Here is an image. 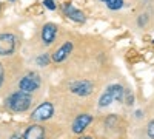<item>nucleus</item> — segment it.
I'll return each mask as SVG.
<instances>
[{"label":"nucleus","mask_w":154,"mask_h":139,"mask_svg":"<svg viewBox=\"0 0 154 139\" xmlns=\"http://www.w3.org/2000/svg\"><path fill=\"white\" fill-rule=\"evenodd\" d=\"M9 2H16V0H9Z\"/></svg>","instance_id":"23"},{"label":"nucleus","mask_w":154,"mask_h":139,"mask_svg":"<svg viewBox=\"0 0 154 139\" xmlns=\"http://www.w3.org/2000/svg\"><path fill=\"white\" fill-rule=\"evenodd\" d=\"M69 91L75 96H80V97H86L89 94L94 93V84L88 79H79V81H74L68 85Z\"/></svg>","instance_id":"3"},{"label":"nucleus","mask_w":154,"mask_h":139,"mask_svg":"<svg viewBox=\"0 0 154 139\" xmlns=\"http://www.w3.org/2000/svg\"><path fill=\"white\" fill-rule=\"evenodd\" d=\"M123 100H125V104H126V105H133V104H134V94H133L130 90H126V88H125Z\"/></svg>","instance_id":"14"},{"label":"nucleus","mask_w":154,"mask_h":139,"mask_svg":"<svg viewBox=\"0 0 154 139\" xmlns=\"http://www.w3.org/2000/svg\"><path fill=\"white\" fill-rule=\"evenodd\" d=\"M0 8H2V5H0Z\"/></svg>","instance_id":"24"},{"label":"nucleus","mask_w":154,"mask_h":139,"mask_svg":"<svg viewBox=\"0 0 154 139\" xmlns=\"http://www.w3.org/2000/svg\"><path fill=\"white\" fill-rule=\"evenodd\" d=\"M142 116H143V113L140 111V110H139V111H136V118H142Z\"/></svg>","instance_id":"19"},{"label":"nucleus","mask_w":154,"mask_h":139,"mask_svg":"<svg viewBox=\"0 0 154 139\" xmlns=\"http://www.w3.org/2000/svg\"><path fill=\"white\" fill-rule=\"evenodd\" d=\"M146 134H148L149 139H154V119L149 121L148 125H146Z\"/></svg>","instance_id":"15"},{"label":"nucleus","mask_w":154,"mask_h":139,"mask_svg":"<svg viewBox=\"0 0 154 139\" xmlns=\"http://www.w3.org/2000/svg\"><path fill=\"white\" fill-rule=\"evenodd\" d=\"M23 139H45V127L43 125H38V124H34V125H29V127L25 130Z\"/></svg>","instance_id":"10"},{"label":"nucleus","mask_w":154,"mask_h":139,"mask_svg":"<svg viewBox=\"0 0 154 139\" xmlns=\"http://www.w3.org/2000/svg\"><path fill=\"white\" fill-rule=\"evenodd\" d=\"M6 107L14 113H23L32 105V96L25 91H14L6 97Z\"/></svg>","instance_id":"1"},{"label":"nucleus","mask_w":154,"mask_h":139,"mask_svg":"<svg viewBox=\"0 0 154 139\" xmlns=\"http://www.w3.org/2000/svg\"><path fill=\"white\" fill-rule=\"evenodd\" d=\"M79 139H93L91 136H83V137H79Z\"/></svg>","instance_id":"21"},{"label":"nucleus","mask_w":154,"mask_h":139,"mask_svg":"<svg viewBox=\"0 0 154 139\" xmlns=\"http://www.w3.org/2000/svg\"><path fill=\"white\" fill-rule=\"evenodd\" d=\"M40 76L37 73H28L26 76H23L19 82V90L20 91H25V93H29L32 94L34 91H37L38 88H40Z\"/></svg>","instance_id":"2"},{"label":"nucleus","mask_w":154,"mask_h":139,"mask_svg":"<svg viewBox=\"0 0 154 139\" xmlns=\"http://www.w3.org/2000/svg\"><path fill=\"white\" fill-rule=\"evenodd\" d=\"M105 5H106V8L111 9V11H119V9L123 6V0H106Z\"/></svg>","instance_id":"12"},{"label":"nucleus","mask_w":154,"mask_h":139,"mask_svg":"<svg viewBox=\"0 0 154 139\" xmlns=\"http://www.w3.org/2000/svg\"><path fill=\"white\" fill-rule=\"evenodd\" d=\"M114 100V94H112V90H111V85L105 90V93L100 96V99H99V105L100 107H108L111 102Z\"/></svg>","instance_id":"11"},{"label":"nucleus","mask_w":154,"mask_h":139,"mask_svg":"<svg viewBox=\"0 0 154 139\" xmlns=\"http://www.w3.org/2000/svg\"><path fill=\"white\" fill-rule=\"evenodd\" d=\"M100 2H103V3H105V2H106V0H100Z\"/></svg>","instance_id":"22"},{"label":"nucleus","mask_w":154,"mask_h":139,"mask_svg":"<svg viewBox=\"0 0 154 139\" xmlns=\"http://www.w3.org/2000/svg\"><path fill=\"white\" fill-rule=\"evenodd\" d=\"M57 37V25L54 23H45L42 27V31H40V39L42 42L48 46V45H53L54 40Z\"/></svg>","instance_id":"6"},{"label":"nucleus","mask_w":154,"mask_h":139,"mask_svg":"<svg viewBox=\"0 0 154 139\" xmlns=\"http://www.w3.org/2000/svg\"><path fill=\"white\" fill-rule=\"evenodd\" d=\"M146 22H148V16H146V14H143V16H139L137 25H139L140 28H142V27H145V25H146Z\"/></svg>","instance_id":"17"},{"label":"nucleus","mask_w":154,"mask_h":139,"mask_svg":"<svg viewBox=\"0 0 154 139\" xmlns=\"http://www.w3.org/2000/svg\"><path fill=\"white\" fill-rule=\"evenodd\" d=\"M54 116V105L51 102H42L32 113H31V119L35 122H43L48 121Z\"/></svg>","instance_id":"5"},{"label":"nucleus","mask_w":154,"mask_h":139,"mask_svg":"<svg viewBox=\"0 0 154 139\" xmlns=\"http://www.w3.org/2000/svg\"><path fill=\"white\" fill-rule=\"evenodd\" d=\"M11 139H20V136H19V134H12Z\"/></svg>","instance_id":"20"},{"label":"nucleus","mask_w":154,"mask_h":139,"mask_svg":"<svg viewBox=\"0 0 154 139\" xmlns=\"http://www.w3.org/2000/svg\"><path fill=\"white\" fill-rule=\"evenodd\" d=\"M43 6L46 9H49V11H56L57 9V5H56L54 0H43Z\"/></svg>","instance_id":"16"},{"label":"nucleus","mask_w":154,"mask_h":139,"mask_svg":"<svg viewBox=\"0 0 154 139\" xmlns=\"http://www.w3.org/2000/svg\"><path fill=\"white\" fill-rule=\"evenodd\" d=\"M152 42H154V40H152Z\"/></svg>","instance_id":"25"},{"label":"nucleus","mask_w":154,"mask_h":139,"mask_svg":"<svg viewBox=\"0 0 154 139\" xmlns=\"http://www.w3.org/2000/svg\"><path fill=\"white\" fill-rule=\"evenodd\" d=\"M63 12H65V16L69 20H72L75 23H83L85 22V14L80 9H77L72 3H68V2L63 3Z\"/></svg>","instance_id":"7"},{"label":"nucleus","mask_w":154,"mask_h":139,"mask_svg":"<svg viewBox=\"0 0 154 139\" xmlns=\"http://www.w3.org/2000/svg\"><path fill=\"white\" fill-rule=\"evenodd\" d=\"M49 62H51L49 54H40V56H37V59H35L37 67H48Z\"/></svg>","instance_id":"13"},{"label":"nucleus","mask_w":154,"mask_h":139,"mask_svg":"<svg viewBox=\"0 0 154 139\" xmlns=\"http://www.w3.org/2000/svg\"><path fill=\"white\" fill-rule=\"evenodd\" d=\"M3 81H5V68H3L2 64H0V87L3 85Z\"/></svg>","instance_id":"18"},{"label":"nucleus","mask_w":154,"mask_h":139,"mask_svg":"<svg viewBox=\"0 0 154 139\" xmlns=\"http://www.w3.org/2000/svg\"><path fill=\"white\" fill-rule=\"evenodd\" d=\"M91 122H93V116L88 115V113H83V115H79V116L74 119V122H72V125H71V128H72L74 133L79 134V133H82Z\"/></svg>","instance_id":"9"},{"label":"nucleus","mask_w":154,"mask_h":139,"mask_svg":"<svg viewBox=\"0 0 154 139\" xmlns=\"http://www.w3.org/2000/svg\"><path fill=\"white\" fill-rule=\"evenodd\" d=\"M17 48V37L11 33L0 34V56H11Z\"/></svg>","instance_id":"4"},{"label":"nucleus","mask_w":154,"mask_h":139,"mask_svg":"<svg viewBox=\"0 0 154 139\" xmlns=\"http://www.w3.org/2000/svg\"><path fill=\"white\" fill-rule=\"evenodd\" d=\"M72 51V42H65L60 48H57L56 51L53 53V56H51V60L56 62V64H62L63 60H65Z\"/></svg>","instance_id":"8"}]
</instances>
